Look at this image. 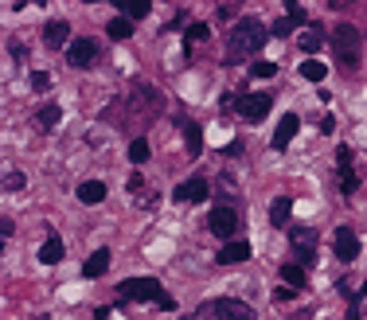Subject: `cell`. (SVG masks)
Returning <instances> with one entry per match:
<instances>
[{"instance_id":"9c48e42d","label":"cell","mask_w":367,"mask_h":320,"mask_svg":"<svg viewBox=\"0 0 367 320\" xmlns=\"http://www.w3.org/2000/svg\"><path fill=\"white\" fill-rule=\"evenodd\" d=\"M66 63H71V67H94L98 63V43L94 39H74V43L66 47Z\"/></svg>"},{"instance_id":"277c9868","label":"cell","mask_w":367,"mask_h":320,"mask_svg":"<svg viewBox=\"0 0 367 320\" xmlns=\"http://www.w3.org/2000/svg\"><path fill=\"white\" fill-rule=\"evenodd\" d=\"M289 246H293V254H297V266H313L316 262V231L313 227H293L289 231Z\"/></svg>"},{"instance_id":"484cf974","label":"cell","mask_w":367,"mask_h":320,"mask_svg":"<svg viewBox=\"0 0 367 320\" xmlns=\"http://www.w3.org/2000/svg\"><path fill=\"white\" fill-rule=\"evenodd\" d=\"M301 75L308 78V82H321L328 71H324V63H316V59H308V63H301Z\"/></svg>"},{"instance_id":"7402d4cb","label":"cell","mask_w":367,"mask_h":320,"mask_svg":"<svg viewBox=\"0 0 367 320\" xmlns=\"http://www.w3.org/2000/svg\"><path fill=\"white\" fill-rule=\"evenodd\" d=\"M59 118H63V110H59V105H44V110L36 113L39 129H55V125H59Z\"/></svg>"},{"instance_id":"cb8c5ba5","label":"cell","mask_w":367,"mask_h":320,"mask_svg":"<svg viewBox=\"0 0 367 320\" xmlns=\"http://www.w3.org/2000/svg\"><path fill=\"white\" fill-rule=\"evenodd\" d=\"M110 39H129L133 36V20H125V16H118V20H110Z\"/></svg>"},{"instance_id":"52a82bcc","label":"cell","mask_w":367,"mask_h":320,"mask_svg":"<svg viewBox=\"0 0 367 320\" xmlns=\"http://www.w3.org/2000/svg\"><path fill=\"white\" fill-rule=\"evenodd\" d=\"M270 105H273V98H270V94H243L235 110L243 113L246 121H262L266 113H270Z\"/></svg>"},{"instance_id":"4dcf8cb0","label":"cell","mask_w":367,"mask_h":320,"mask_svg":"<svg viewBox=\"0 0 367 320\" xmlns=\"http://www.w3.org/2000/svg\"><path fill=\"white\" fill-rule=\"evenodd\" d=\"M289 31H293V20H289V16H286V20H278V24H273V28H270V36H281V39H286Z\"/></svg>"},{"instance_id":"d6986e66","label":"cell","mask_w":367,"mask_h":320,"mask_svg":"<svg viewBox=\"0 0 367 320\" xmlns=\"http://www.w3.org/2000/svg\"><path fill=\"white\" fill-rule=\"evenodd\" d=\"M281 282H289V289H305V266L286 262V266H281Z\"/></svg>"},{"instance_id":"2e32d148","label":"cell","mask_w":367,"mask_h":320,"mask_svg":"<svg viewBox=\"0 0 367 320\" xmlns=\"http://www.w3.org/2000/svg\"><path fill=\"white\" fill-rule=\"evenodd\" d=\"M79 200L90 203V207H94V203H102L106 200V184H102V180H86V184H79Z\"/></svg>"},{"instance_id":"d6a6232c","label":"cell","mask_w":367,"mask_h":320,"mask_svg":"<svg viewBox=\"0 0 367 320\" xmlns=\"http://www.w3.org/2000/svg\"><path fill=\"white\" fill-rule=\"evenodd\" d=\"M156 309H164V313H176V297H169V293H164V297L156 301Z\"/></svg>"},{"instance_id":"ac0fdd59","label":"cell","mask_w":367,"mask_h":320,"mask_svg":"<svg viewBox=\"0 0 367 320\" xmlns=\"http://www.w3.org/2000/svg\"><path fill=\"white\" fill-rule=\"evenodd\" d=\"M39 262H44V266H59V262H63V242L55 239V234L39 246Z\"/></svg>"},{"instance_id":"6da1fadb","label":"cell","mask_w":367,"mask_h":320,"mask_svg":"<svg viewBox=\"0 0 367 320\" xmlns=\"http://www.w3.org/2000/svg\"><path fill=\"white\" fill-rule=\"evenodd\" d=\"M266 24L262 20H254V16H243V20L231 28V39H227V51H231V59H246V55H258L266 47Z\"/></svg>"},{"instance_id":"4fadbf2b","label":"cell","mask_w":367,"mask_h":320,"mask_svg":"<svg viewBox=\"0 0 367 320\" xmlns=\"http://www.w3.org/2000/svg\"><path fill=\"white\" fill-rule=\"evenodd\" d=\"M66 39H71V24L66 20H47V28H44V43L51 47H66Z\"/></svg>"},{"instance_id":"8992f818","label":"cell","mask_w":367,"mask_h":320,"mask_svg":"<svg viewBox=\"0 0 367 320\" xmlns=\"http://www.w3.org/2000/svg\"><path fill=\"white\" fill-rule=\"evenodd\" d=\"M211 313L219 316V320H254V309H250L246 301H235V297L211 301Z\"/></svg>"},{"instance_id":"3957f363","label":"cell","mask_w":367,"mask_h":320,"mask_svg":"<svg viewBox=\"0 0 367 320\" xmlns=\"http://www.w3.org/2000/svg\"><path fill=\"white\" fill-rule=\"evenodd\" d=\"M164 289L156 277H129L118 285V301H161Z\"/></svg>"},{"instance_id":"f1b7e54d","label":"cell","mask_w":367,"mask_h":320,"mask_svg":"<svg viewBox=\"0 0 367 320\" xmlns=\"http://www.w3.org/2000/svg\"><path fill=\"white\" fill-rule=\"evenodd\" d=\"M286 16H289L293 24H305V8L297 4V0H286Z\"/></svg>"},{"instance_id":"603a6c76","label":"cell","mask_w":367,"mask_h":320,"mask_svg":"<svg viewBox=\"0 0 367 320\" xmlns=\"http://www.w3.org/2000/svg\"><path fill=\"white\" fill-rule=\"evenodd\" d=\"M207 36H211V28H207V24H191V28H188V36H184V47L191 51V47H196V43H203Z\"/></svg>"},{"instance_id":"8fae6325","label":"cell","mask_w":367,"mask_h":320,"mask_svg":"<svg viewBox=\"0 0 367 320\" xmlns=\"http://www.w3.org/2000/svg\"><path fill=\"white\" fill-rule=\"evenodd\" d=\"M332 246H336V258L340 262H356V254H360V242H356L352 227H340L336 239H332Z\"/></svg>"},{"instance_id":"836d02e7","label":"cell","mask_w":367,"mask_h":320,"mask_svg":"<svg viewBox=\"0 0 367 320\" xmlns=\"http://www.w3.org/2000/svg\"><path fill=\"white\" fill-rule=\"evenodd\" d=\"M238 153H243V141H231L227 149H223V157H238Z\"/></svg>"},{"instance_id":"30bf717a","label":"cell","mask_w":367,"mask_h":320,"mask_svg":"<svg viewBox=\"0 0 367 320\" xmlns=\"http://www.w3.org/2000/svg\"><path fill=\"white\" fill-rule=\"evenodd\" d=\"M336 164H340V192L352 195L356 187H360V180H356V168H352V149L348 145H340L336 149Z\"/></svg>"},{"instance_id":"83f0119b","label":"cell","mask_w":367,"mask_h":320,"mask_svg":"<svg viewBox=\"0 0 367 320\" xmlns=\"http://www.w3.org/2000/svg\"><path fill=\"white\" fill-rule=\"evenodd\" d=\"M250 75H254V78H273V75H278V63H270V59L254 63V67H250Z\"/></svg>"},{"instance_id":"5bb4252c","label":"cell","mask_w":367,"mask_h":320,"mask_svg":"<svg viewBox=\"0 0 367 320\" xmlns=\"http://www.w3.org/2000/svg\"><path fill=\"white\" fill-rule=\"evenodd\" d=\"M246 258H250V242H227L219 254H215L219 266H235V262H246Z\"/></svg>"},{"instance_id":"ba28073f","label":"cell","mask_w":367,"mask_h":320,"mask_svg":"<svg viewBox=\"0 0 367 320\" xmlns=\"http://www.w3.org/2000/svg\"><path fill=\"white\" fill-rule=\"evenodd\" d=\"M207 195H211V184H207L203 176H191V180H184L176 192H172V200H180V203H203Z\"/></svg>"},{"instance_id":"7c38bea8","label":"cell","mask_w":367,"mask_h":320,"mask_svg":"<svg viewBox=\"0 0 367 320\" xmlns=\"http://www.w3.org/2000/svg\"><path fill=\"white\" fill-rule=\"evenodd\" d=\"M297 125H301V121H297V113H286V118L278 121V129H273V149H289V141H293V133H297Z\"/></svg>"},{"instance_id":"4316f807","label":"cell","mask_w":367,"mask_h":320,"mask_svg":"<svg viewBox=\"0 0 367 320\" xmlns=\"http://www.w3.org/2000/svg\"><path fill=\"white\" fill-rule=\"evenodd\" d=\"M129 160L133 164H145L149 160V141H145V137H137V141L129 145Z\"/></svg>"},{"instance_id":"7a4b0ae2","label":"cell","mask_w":367,"mask_h":320,"mask_svg":"<svg viewBox=\"0 0 367 320\" xmlns=\"http://www.w3.org/2000/svg\"><path fill=\"white\" fill-rule=\"evenodd\" d=\"M332 43V55H336V63L344 71H356L360 67V28H352V24H336L328 36Z\"/></svg>"},{"instance_id":"ffe728a7","label":"cell","mask_w":367,"mask_h":320,"mask_svg":"<svg viewBox=\"0 0 367 320\" xmlns=\"http://www.w3.org/2000/svg\"><path fill=\"white\" fill-rule=\"evenodd\" d=\"M184 141H188L191 157H199V153H203V133H199V125H191V121H184Z\"/></svg>"},{"instance_id":"d4e9b609","label":"cell","mask_w":367,"mask_h":320,"mask_svg":"<svg viewBox=\"0 0 367 320\" xmlns=\"http://www.w3.org/2000/svg\"><path fill=\"white\" fill-rule=\"evenodd\" d=\"M297 43H301V51H316V47L324 43V31L308 28V31H301V39H297Z\"/></svg>"},{"instance_id":"5b68a950","label":"cell","mask_w":367,"mask_h":320,"mask_svg":"<svg viewBox=\"0 0 367 320\" xmlns=\"http://www.w3.org/2000/svg\"><path fill=\"white\" fill-rule=\"evenodd\" d=\"M207 231H211L215 239H235V231H238V211L227 207V203L211 207V215H207Z\"/></svg>"},{"instance_id":"1f68e13d","label":"cell","mask_w":367,"mask_h":320,"mask_svg":"<svg viewBox=\"0 0 367 320\" xmlns=\"http://www.w3.org/2000/svg\"><path fill=\"white\" fill-rule=\"evenodd\" d=\"M51 86V78H47V71H36V75H31V90H47Z\"/></svg>"},{"instance_id":"44dd1931","label":"cell","mask_w":367,"mask_h":320,"mask_svg":"<svg viewBox=\"0 0 367 320\" xmlns=\"http://www.w3.org/2000/svg\"><path fill=\"white\" fill-rule=\"evenodd\" d=\"M149 0H121V12H125V20H145L149 16Z\"/></svg>"},{"instance_id":"f546056e","label":"cell","mask_w":367,"mask_h":320,"mask_svg":"<svg viewBox=\"0 0 367 320\" xmlns=\"http://www.w3.org/2000/svg\"><path fill=\"white\" fill-rule=\"evenodd\" d=\"M24 187V172H8L4 176V192H20Z\"/></svg>"},{"instance_id":"9a60e30c","label":"cell","mask_w":367,"mask_h":320,"mask_svg":"<svg viewBox=\"0 0 367 320\" xmlns=\"http://www.w3.org/2000/svg\"><path fill=\"white\" fill-rule=\"evenodd\" d=\"M106 269H110V250L102 246V250H94V254L86 258V266H82V277H102Z\"/></svg>"},{"instance_id":"e0dca14e","label":"cell","mask_w":367,"mask_h":320,"mask_svg":"<svg viewBox=\"0 0 367 320\" xmlns=\"http://www.w3.org/2000/svg\"><path fill=\"white\" fill-rule=\"evenodd\" d=\"M289 211H293L289 195H278V200L270 203V223H273V227H286V223H289Z\"/></svg>"}]
</instances>
